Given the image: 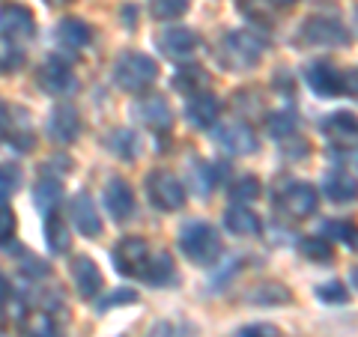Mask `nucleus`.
<instances>
[{
  "mask_svg": "<svg viewBox=\"0 0 358 337\" xmlns=\"http://www.w3.org/2000/svg\"><path fill=\"white\" fill-rule=\"evenodd\" d=\"M114 78L126 93H143V89H150L155 84V78H159V63L141 51H129L117 60Z\"/></svg>",
  "mask_w": 358,
  "mask_h": 337,
  "instance_id": "f257e3e1",
  "label": "nucleus"
},
{
  "mask_svg": "<svg viewBox=\"0 0 358 337\" xmlns=\"http://www.w3.org/2000/svg\"><path fill=\"white\" fill-rule=\"evenodd\" d=\"M179 248L185 251V257H192L200 266H212L221 254V239L215 227H209L206 221H192L179 230Z\"/></svg>",
  "mask_w": 358,
  "mask_h": 337,
  "instance_id": "f03ea898",
  "label": "nucleus"
},
{
  "mask_svg": "<svg viewBox=\"0 0 358 337\" xmlns=\"http://www.w3.org/2000/svg\"><path fill=\"white\" fill-rule=\"evenodd\" d=\"M263 48H266L263 39L254 36L251 30H233L221 42V60H224V66H230V69L245 72L260 63Z\"/></svg>",
  "mask_w": 358,
  "mask_h": 337,
  "instance_id": "7ed1b4c3",
  "label": "nucleus"
},
{
  "mask_svg": "<svg viewBox=\"0 0 358 337\" xmlns=\"http://www.w3.org/2000/svg\"><path fill=\"white\" fill-rule=\"evenodd\" d=\"M301 39L313 45V48H341V45L350 42V33H346V27L338 18L313 15L305 21V27H301Z\"/></svg>",
  "mask_w": 358,
  "mask_h": 337,
  "instance_id": "20e7f679",
  "label": "nucleus"
},
{
  "mask_svg": "<svg viewBox=\"0 0 358 337\" xmlns=\"http://www.w3.org/2000/svg\"><path fill=\"white\" fill-rule=\"evenodd\" d=\"M147 191H150L152 203L159 209H164V212H176V209L185 206V185L167 171L150 173L147 176Z\"/></svg>",
  "mask_w": 358,
  "mask_h": 337,
  "instance_id": "39448f33",
  "label": "nucleus"
},
{
  "mask_svg": "<svg viewBox=\"0 0 358 337\" xmlns=\"http://www.w3.org/2000/svg\"><path fill=\"white\" fill-rule=\"evenodd\" d=\"M150 248L141 236H126L117 248H114V263L120 275H131V278H143L150 266Z\"/></svg>",
  "mask_w": 358,
  "mask_h": 337,
  "instance_id": "423d86ee",
  "label": "nucleus"
},
{
  "mask_svg": "<svg viewBox=\"0 0 358 337\" xmlns=\"http://www.w3.org/2000/svg\"><path fill=\"white\" fill-rule=\"evenodd\" d=\"M218 147L230 155H251L257 152V134L248 122H227L218 129Z\"/></svg>",
  "mask_w": 358,
  "mask_h": 337,
  "instance_id": "0eeeda50",
  "label": "nucleus"
},
{
  "mask_svg": "<svg viewBox=\"0 0 358 337\" xmlns=\"http://www.w3.org/2000/svg\"><path fill=\"white\" fill-rule=\"evenodd\" d=\"M317 203H320V194H317V188L308 185V182L287 185L284 194H281V206H284L287 215H293V218L313 215V212H317Z\"/></svg>",
  "mask_w": 358,
  "mask_h": 337,
  "instance_id": "6e6552de",
  "label": "nucleus"
},
{
  "mask_svg": "<svg viewBox=\"0 0 358 337\" xmlns=\"http://www.w3.org/2000/svg\"><path fill=\"white\" fill-rule=\"evenodd\" d=\"M308 84H310V89L317 96L334 99V96H341L346 89V75L334 69L331 63H313L308 69Z\"/></svg>",
  "mask_w": 358,
  "mask_h": 337,
  "instance_id": "1a4fd4ad",
  "label": "nucleus"
},
{
  "mask_svg": "<svg viewBox=\"0 0 358 337\" xmlns=\"http://www.w3.org/2000/svg\"><path fill=\"white\" fill-rule=\"evenodd\" d=\"M0 30H3V36L27 39V36H33V30H36V18H33V13L27 6L3 3L0 6Z\"/></svg>",
  "mask_w": 358,
  "mask_h": 337,
  "instance_id": "9d476101",
  "label": "nucleus"
},
{
  "mask_svg": "<svg viewBox=\"0 0 358 337\" xmlns=\"http://www.w3.org/2000/svg\"><path fill=\"white\" fill-rule=\"evenodd\" d=\"M69 218H72L78 233H84V236H99L102 233V218H99V212H96V203H93V197L90 194H84V191L72 197Z\"/></svg>",
  "mask_w": 358,
  "mask_h": 337,
  "instance_id": "9b49d317",
  "label": "nucleus"
},
{
  "mask_svg": "<svg viewBox=\"0 0 358 337\" xmlns=\"http://www.w3.org/2000/svg\"><path fill=\"white\" fill-rule=\"evenodd\" d=\"M134 117H138L143 126L155 129V131H167L171 122H173V110L162 96H147L134 105Z\"/></svg>",
  "mask_w": 358,
  "mask_h": 337,
  "instance_id": "f8f14e48",
  "label": "nucleus"
},
{
  "mask_svg": "<svg viewBox=\"0 0 358 337\" xmlns=\"http://www.w3.org/2000/svg\"><path fill=\"white\" fill-rule=\"evenodd\" d=\"M105 206H108V215L114 221H126L134 212V194H131V185L126 179L117 176L105 185Z\"/></svg>",
  "mask_w": 358,
  "mask_h": 337,
  "instance_id": "ddd939ff",
  "label": "nucleus"
},
{
  "mask_svg": "<svg viewBox=\"0 0 358 337\" xmlns=\"http://www.w3.org/2000/svg\"><path fill=\"white\" fill-rule=\"evenodd\" d=\"M159 45L167 57H192L200 48V36L188 27H167L159 36Z\"/></svg>",
  "mask_w": 358,
  "mask_h": 337,
  "instance_id": "4468645a",
  "label": "nucleus"
},
{
  "mask_svg": "<svg viewBox=\"0 0 358 337\" xmlns=\"http://www.w3.org/2000/svg\"><path fill=\"white\" fill-rule=\"evenodd\" d=\"M48 131L57 143H72L81 134V117H78V110L72 105H57L51 110Z\"/></svg>",
  "mask_w": 358,
  "mask_h": 337,
  "instance_id": "2eb2a0df",
  "label": "nucleus"
},
{
  "mask_svg": "<svg viewBox=\"0 0 358 337\" xmlns=\"http://www.w3.org/2000/svg\"><path fill=\"white\" fill-rule=\"evenodd\" d=\"M72 280L81 299H96L102 293V272H99V266L90 257H78L72 263Z\"/></svg>",
  "mask_w": 358,
  "mask_h": 337,
  "instance_id": "dca6fc26",
  "label": "nucleus"
},
{
  "mask_svg": "<svg viewBox=\"0 0 358 337\" xmlns=\"http://www.w3.org/2000/svg\"><path fill=\"white\" fill-rule=\"evenodd\" d=\"M185 117L192 120L194 129H212L221 117V105H218L215 96L200 93V96H192V102L185 108Z\"/></svg>",
  "mask_w": 358,
  "mask_h": 337,
  "instance_id": "f3484780",
  "label": "nucleus"
},
{
  "mask_svg": "<svg viewBox=\"0 0 358 337\" xmlns=\"http://www.w3.org/2000/svg\"><path fill=\"white\" fill-rule=\"evenodd\" d=\"M36 81H39V87L45 89V93L63 96L66 89L72 87V72L66 69L60 60H48V63H42V69L36 72Z\"/></svg>",
  "mask_w": 358,
  "mask_h": 337,
  "instance_id": "a211bd4d",
  "label": "nucleus"
},
{
  "mask_svg": "<svg viewBox=\"0 0 358 337\" xmlns=\"http://www.w3.org/2000/svg\"><path fill=\"white\" fill-rule=\"evenodd\" d=\"M322 191L334 203H352V200H358V182L346 171H331L326 176V182H322Z\"/></svg>",
  "mask_w": 358,
  "mask_h": 337,
  "instance_id": "6ab92c4d",
  "label": "nucleus"
},
{
  "mask_svg": "<svg viewBox=\"0 0 358 337\" xmlns=\"http://www.w3.org/2000/svg\"><path fill=\"white\" fill-rule=\"evenodd\" d=\"M322 131L338 143H358V120L346 110H338V114L322 120Z\"/></svg>",
  "mask_w": 358,
  "mask_h": 337,
  "instance_id": "aec40b11",
  "label": "nucleus"
},
{
  "mask_svg": "<svg viewBox=\"0 0 358 337\" xmlns=\"http://www.w3.org/2000/svg\"><path fill=\"white\" fill-rule=\"evenodd\" d=\"M224 224H227V230L230 233H236V236H257L260 233V215L251 209V206H230L227 212H224Z\"/></svg>",
  "mask_w": 358,
  "mask_h": 337,
  "instance_id": "412c9836",
  "label": "nucleus"
},
{
  "mask_svg": "<svg viewBox=\"0 0 358 337\" xmlns=\"http://www.w3.org/2000/svg\"><path fill=\"white\" fill-rule=\"evenodd\" d=\"M90 39H93V30L81 18H63L57 24V42L66 45V48H72V51L87 48Z\"/></svg>",
  "mask_w": 358,
  "mask_h": 337,
  "instance_id": "4be33fe9",
  "label": "nucleus"
},
{
  "mask_svg": "<svg viewBox=\"0 0 358 337\" xmlns=\"http://www.w3.org/2000/svg\"><path fill=\"white\" fill-rule=\"evenodd\" d=\"M63 200V185H60V179H51V176H45L36 182V188H33V203H36L39 212H54L57 209V203Z\"/></svg>",
  "mask_w": 358,
  "mask_h": 337,
  "instance_id": "5701e85b",
  "label": "nucleus"
},
{
  "mask_svg": "<svg viewBox=\"0 0 358 337\" xmlns=\"http://www.w3.org/2000/svg\"><path fill=\"white\" fill-rule=\"evenodd\" d=\"M21 337H57V325H54L51 313L30 310L21 317Z\"/></svg>",
  "mask_w": 358,
  "mask_h": 337,
  "instance_id": "b1692460",
  "label": "nucleus"
},
{
  "mask_svg": "<svg viewBox=\"0 0 358 337\" xmlns=\"http://www.w3.org/2000/svg\"><path fill=\"white\" fill-rule=\"evenodd\" d=\"M45 239H48V248L54 254H66L69 251V227L57 212H48L45 215Z\"/></svg>",
  "mask_w": 358,
  "mask_h": 337,
  "instance_id": "393cba45",
  "label": "nucleus"
},
{
  "mask_svg": "<svg viewBox=\"0 0 358 337\" xmlns=\"http://www.w3.org/2000/svg\"><path fill=\"white\" fill-rule=\"evenodd\" d=\"M206 84H209V78L203 69H197V66H185V69H179V75L173 78V87L185 96H200Z\"/></svg>",
  "mask_w": 358,
  "mask_h": 337,
  "instance_id": "a878e982",
  "label": "nucleus"
},
{
  "mask_svg": "<svg viewBox=\"0 0 358 337\" xmlns=\"http://www.w3.org/2000/svg\"><path fill=\"white\" fill-rule=\"evenodd\" d=\"M289 299H293L289 289L281 284H260L254 293H248V301H254V305H287Z\"/></svg>",
  "mask_w": 358,
  "mask_h": 337,
  "instance_id": "bb28decb",
  "label": "nucleus"
},
{
  "mask_svg": "<svg viewBox=\"0 0 358 337\" xmlns=\"http://www.w3.org/2000/svg\"><path fill=\"white\" fill-rule=\"evenodd\" d=\"M108 150L117 152L120 159H134V155H138V138H134V131H129V129H117L108 134Z\"/></svg>",
  "mask_w": 358,
  "mask_h": 337,
  "instance_id": "cd10ccee",
  "label": "nucleus"
},
{
  "mask_svg": "<svg viewBox=\"0 0 358 337\" xmlns=\"http://www.w3.org/2000/svg\"><path fill=\"white\" fill-rule=\"evenodd\" d=\"M21 63H24V54H21V48L15 45V39L0 33V75L18 69Z\"/></svg>",
  "mask_w": 358,
  "mask_h": 337,
  "instance_id": "c85d7f7f",
  "label": "nucleus"
},
{
  "mask_svg": "<svg viewBox=\"0 0 358 337\" xmlns=\"http://www.w3.org/2000/svg\"><path fill=\"white\" fill-rule=\"evenodd\" d=\"M326 236L329 239H338L341 245H346L350 251H358V227L346 221H329L326 224Z\"/></svg>",
  "mask_w": 358,
  "mask_h": 337,
  "instance_id": "c756f323",
  "label": "nucleus"
},
{
  "mask_svg": "<svg viewBox=\"0 0 358 337\" xmlns=\"http://www.w3.org/2000/svg\"><path fill=\"white\" fill-rule=\"evenodd\" d=\"M15 117H18V120H13V122H9V134H6V138L13 141L18 150H27L30 143H33V131H30L27 114H24V110H15Z\"/></svg>",
  "mask_w": 358,
  "mask_h": 337,
  "instance_id": "7c9ffc66",
  "label": "nucleus"
},
{
  "mask_svg": "<svg viewBox=\"0 0 358 337\" xmlns=\"http://www.w3.org/2000/svg\"><path fill=\"white\" fill-rule=\"evenodd\" d=\"M299 251L308 257V260H313V263H329L331 260V245H329V239H313V236H308V239H301L299 242Z\"/></svg>",
  "mask_w": 358,
  "mask_h": 337,
  "instance_id": "2f4dec72",
  "label": "nucleus"
},
{
  "mask_svg": "<svg viewBox=\"0 0 358 337\" xmlns=\"http://www.w3.org/2000/svg\"><path fill=\"white\" fill-rule=\"evenodd\" d=\"M171 275H173L171 254H155V257H150V266H147V275H143V280H150V284H164Z\"/></svg>",
  "mask_w": 358,
  "mask_h": 337,
  "instance_id": "473e14b6",
  "label": "nucleus"
},
{
  "mask_svg": "<svg viewBox=\"0 0 358 337\" xmlns=\"http://www.w3.org/2000/svg\"><path fill=\"white\" fill-rule=\"evenodd\" d=\"M192 0H152V15L159 21H173L188 13Z\"/></svg>",
  "mask_w": 358,
  "mask_h": 337,
  "instance_id": "72a5a7b5",
  "label": "nucleus"
},
{
  "mask_svg": "<svg viewBox=\"0 0 358 337\" xmlns=\"http://www.w3.org/2000/svg\"><path fill=\"white\" fill-rule=\"evenodd\" d=\"M147 337H194V329L188 322H179V320H162L155 322Z\"/></svg>",
  "mask_w": 358,
  "mask_h": 337,
  "instance_id": "f704fd0d",
  "label": "nucleus"
},
{
  "mask_svg": "<svg viewBox=\"0 0 358 337\" xmlns=\"http://www.w3.org/2000/svg\"><path fill=\"white\" fill-rule=\"evenodd\" d=\"M230 197L236 200V203H251V200L260 197V179L257 176H242L239 182L230 188Z\"/></svg>",
  "mask_w": 358,
  "mask_h": 337,
  "instance_id": "c9c22d12",
  "label": "nucleus"
},
{
  "mask_svg": "<svg viewBox=\"0 0 358 337\" xmlns=\"http://www.w3.org/2000/svg\"><path fill=\"white\" fill-rule=\"evenodd\" d=\"M192 176H194V188H197V194H200V197H206L209 191H212V185H215V167L206 164V162H194Z\"/></svg>",
  "mask_w": 358,
  "mask_h": 337,
  "instance_id": "e433bc0d",
  "label": "nucleus"
},
{
  "mask_svg": "<svg viewBox=\"0 0 358 337\" xmlns=\"http://www.w3.org/2000/svg\"><path fill=\"white\" fill-rule=\"evenodd\" d=\"M317 299L329 301V305H343V301L350 299V293H346V284H341V280H329V284L317 287Z\"/></svg>",
  "mask_w": 358,
  "mask_h": 337,
  "instance_id": "4c0bfd02",
  "label": "nucleus"
},
{
  "mask_svg": "<svg viewBox=\"0 0 358 337\" xmlns=\"http://www.w3.org/2000/svg\"><path fill=\"white\" fill-rule=\"evenodd\" d=\"M268 131H272L275 138H289V134L296 131V117L289 114V110H281V114H275L268 120Z\"/></svg>",
  "mask_w": 358,
  "mask_h": 337,
  "instance_id": "58836bf2",
  "label": "nucleus"
},
{
  "mask_svg": "<svg viewBox=\"0 0 358 337\" xmlns=\"http://www.w3.org/2000/svg\"><path fill=\"white\" fill-rule=\"evenodd\" d=\"M18 179H21L18 167H13V164H0V203H3V200L15 191Z\"/></svg>",
  "mask_w": 358,
  "mask_h": 337,
  "instance_id": "ea45409f",
  "label": "nucleus"
},
{
  "mask_svg": "<svg viewBox=\"0 0 358 337\" xmlns=\"http://www.w3.org/2000/svg\"><path fill=\"white\" fill-rule=\"evenodd\" d=\"M281 331L268 322H254V325H242L239 331H233V337H278Z\"/></svg>",
  "mask_w": 358,
  "mask_h": 337,
  "instance_id": "a19ab883",
  "label": "nucleus"
},
{
  "mask_svg": "<svg viewBox=\"0 0 358 337\" xmlns=\"http://www.w3.org/2000/svg\"><path fill=\"white\" fill-rule=\"evenodd\" d=\"M131 301H138V293H134V289H117V293H110L108 299L99 301V310H110L117 305H131Z\"/></svg>",
  "mask_w": 358,
  "mask_h": 337,
  "instance_id": "79ce46f5",
  "label": "nucleus"
},
{
  "mask_svg": "<svg viewBox=\"0 0 358 337\" xmlns=\"http://www.w3.org/2000/svg\"><path fill=\"white\" fill-rule=\"evenodd\" d=\"M13 233H15V212L0 206V245L13 239Z\"/></svg>",
  "mask_w": 358,
  "mask_h": 337,
  "instance_id": "37998d69",
  "label": "nucleus"
},
{
  "mask_svg": "<svg viewBox=\"0 0 358 337\" xmlns=\"http://www.w3.org/2000/svg\"><path fill=\"white\" fill-rule=\"evenodd\" d=\"M9 122H13V114H9L6 105H0V141L9 134Z\"/></svg>",
  "mask_w": 358,
  "mask_h": 337,
  "instance_id": "c03bdc74",
  "label": "nucleus"
},
{
  "mask_svg": "<svg viewBox=\"0 0 358 337\" xmlns=\"http://www.w3.org/2000/svg\"><path fill=\"white\" fill-rule=\"evenodd\" d=\"M346 89H350V93L358 99V69H352L350 75H346Z\"/></svg>",
  "mask_w": 358,
  "mask_h": 337,
  "instance_id": "a18cd8bd",
  "label": "nucleus"
},
{
  "mask_svg": "<svg viewBox=\"0 0 358 337\" xmlns=\"http://www.w3.org/2000/svg\"><path fill=\"white\" fill-rule=\"evenodd\" d=\"M9 296V284H6V278L0 275V299H6Z\"/></svg>",
  "mask_w": 358,
  "mask_h": 337,
  "instance_id": "49530a36",
  "label": "nucleus"
},
{
  "mask_svg": "<svg viewBox=\"0 0 358 337\" xmlns=\"http://www.w3.org/2000/svg\"><path fill=\"white\" fill-rule=\"evenodd\" d=\"M272 3H275V6H293L296 0H272Z\"/></svg>",
  "mask_w": 358,
  "mask_h": 337,
  "instance_id": "de8ad7c7",
  "label": "nucleus"
},
{
  "mask_svg": "<svg viewBox=\"0 0 358 337\" xmlns=\"http://www.w3.org/2000/svg\"><path fill=\"white\" fill-rule=\"evenodd\" d=\"M352 27H355V33H358V13H355V18H352Z\"/></svg>",
  "mask_w": 358,
  "mask_h": 337,
  "instance_id": "09e8293b",
  "label": "nucleus"
},
{
  "mask_svg": "<svg viewBox=\"0 0 358 337\" xmlns=\"http://www.w3.org/2000/svg\"><path fill=\"white\" fill-rule=\"evenodd\" d=\"M352 280H355V287H358V268H355V275H352Z\"/></svg>",
  "mask_w": 358,
  "mask_h": 337,
  "instance_id": "8fccbe9b",
  "label": "nucleus"
},
{
  "mask_svg": "<svg viewBox=\"0 0 358 337\" xmlns=\"http://www.w3.org/2000/svg\"><path fill=\"white\" fill-rule=\"evenodd\" d=\"M48 3H66V0H48Z\"/></svg>",
  "mask_w": 358,
  "mask_h": 337,
  "instance_id": "3c124183",
  "label": "nucleus"
},
{
  "mask_svg": "<svg viewBox=\"0 0 358 337\" xmlns=\"http://www.w3.org/2000/svg\"><path fill=\"white\" fill-rule=\"evenodd\" d=\"M0 337H3V334H0Z\"/></svg>",
  "mask_w": 358,
  "mask_h": 337,
  "instance_id": "603ef678",
  "label": "nucleus"
}]
</instances>
